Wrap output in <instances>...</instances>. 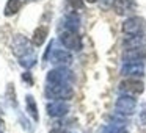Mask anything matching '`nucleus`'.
<instances>
[{
    "label": "nucleus",
    "mask_w": 146,
    "mask_h": 133,
    "mask_svg": "<svg viewBox=\"0 0 146 133\" xmlns=\"http://www.w3.org/2000/svg\"><path fill=\"white\" fill-rule=\"evenodd\" d=\"M121 88L126 89L127 92H133V94H140L143 91V83L137 82V80H127V82L121 83Z\"/></svg>",
    "instance_id": "nucleus-1"
},
{
    "label": "nucleus",
    "mask_w": 146,
    "mask_h": 133,
    "mask_svg": "<svg viewBox=\"0 0 146 133\" xmlns=\"http://www.w3.org/2000/svg\"><path fill=\"white\" fill-rule=\"evenodd\" d=\"M113 7H115V10H116L118 14H124V13H127L130 8L135 7V3H133V0H115Z\"/></svg>",
    "instance_id": "nucleus-2"
},
{
    "label": "nucleus",
    "mask_w": 146,
    "mask_h": 133,
    "mask_svg": "<svg viewBox=\"0 0 146 133\" xmlns=\"http://www.w3.org/2000/svg\"><path fill=\"white\" fill-rule=\"evenodd\" d=\"M22 7V2L21 0H8L7 7H5V16H11V14L17 13Z\"/></svg>",
    "instance_id": "nucleus-3"
},
{
    "label": "nucleus",
    "mask_w": 146,
    "mask_h": 133,
    "mask_svg": "<svg viewBox=\"0 0 146 133\" xmlns=\"http://www.w3.org/2000/svg\"><path fill=\"white\" fill-rule=\"evenodd\" d=\"M46 35H47V27H39V28L35 32V35H33V44L41 45L42 41L46 39Z\"/></svg>",
    "instance_id": "nucleus-4"
},
{
    "label": "nucleus",
    "mask_w": 146,
    "mask_h": 133,
    "mask_svg": "<svg viewBox=\"0 0 146 133\" xmlns=\"http://www.w3.org/2000/svg\"><path fill=\"white\" fill-rule=\"evenodd\" d=\"M69 3L72 5L74 8H80L82 7V0H69Z\"/></svg>",
    "instance_id": "nucleus-5"
},
{
    "label": "nucleus",
    "mask_w": 146,
    "mask_h": 133,
    "mask_svg": "<svg viewBox=\"0 0 146 133\" xmlns=\"http://www.w3.org/2000/svg\"><path fill=\"white\" fill-rule=\"evenodd\" d=\"M86 2H90V3H93V2H96V0H86Z\"/></svg>",
    "instance_id": "nucleus-6"
}]
</instances>
